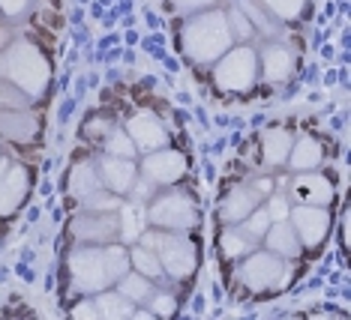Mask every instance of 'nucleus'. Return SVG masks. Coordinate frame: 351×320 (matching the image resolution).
Listing matches in <instances>:
<instances>
[{
	"label": "nucleus",
	"mask_w": 351,
	"mask_h": 320,
	"mask_svg": "<svg viewBox=\"0 0 351 320\" xmlns=\"http://www.w3.org/2000/svg\"><path fill=\"white\" fill-rule=\"evenodd\" d=\"M123 273H130V252L117 243L82 245L69 254V276L78 293L108 291Z\"/></svg>",
	"instance_id": "obj_1"
},
{
	"label": "nucleus",
	"mask_w": 351,
	"mask_h": 320,
	"mask_svg": "<svg viewBox=\"0 0 351 320\" xmlns=\"http://www.w3.org/2000/svg\"><path fill=\"white\" fill-rule=\"evenodd\" d=\"M231 45H234V36H231L228 18L222 10H202L180 30L183 54L195 63H217Z\"/></svg>",
	"instance_id": "obj_2"
},
{
	"label": "nucleus",
	"mask_w": 351,
	"mask_h": 320,
	"mask_svg": "<svg viewBox=\"0 0 351 320\" xmlns=\"http://www.w3.org/2000/svg\"><path fill=\"white\" fill-rule=\"evenodd\" d=\"M0 78L12 81L30 99H39L51 81V66L34 42L19 39V42H10V48L0 51Z\"/></svg>",
	"instance_id": "obj_3"
},
{
	"label": "nucleus",
	"mask_w": 351,
	"mask_h": 320,
	"mask_svg": "<svg viewBox=\"0 0 351 320\" xmlns=\"http://www.w3.org/2000/svg\"><path fill=\"white\" fill-rule=\"evenodd\" d=\"M141 245L154 249L159 263H162V273L178 278V282H186L198 269L195 243L180 230H147V234H141Z\"/></svg>",
	"instance_id": "obj_4"
},
{
	"label": "nucleus",
	"mask_w": 351,
	"mask_h": 320,
	"mask_svg": "<svg viewBox=\"0 0 351 320\" xmlns=\"http://www.w3.org/2000/svg\"><path fill=\"white\" fill-rule=\"evenodd\" d=\"M237 282L252 293H270V291H282L291 282V267L285 258H279L274 252H250L246 258H241L237 267Z\"/></svg>",
	"instance_id": "obj_5"
},
{
	"label": "nucleus",
	"mask_w": 351,
	"mask_h": 320,
	"mask_svg": "<svg viewBox=\"0 0 351 320\" xmlns=\"http://www.w3.org/2000/svg\"><path fill=\"white\" fill-rule=\"evenodd\" d=\"M213 81L228 93H243L258 81V51L250 45H231L213 63Z\"/></svg>",
	"instance_id": "obj_6"
},
{
	"label": "nucleus",
	"mask_w": 351,
	"mask_h": 320,
	"mask_svg": "<svg viewBox=\"0 0 351 320\" xmlns=\"http://www.w3.org/2000/svg\"><path fill=\"white\" fill-rule=\"evenodd\" d=\"M147 222L159 230H180V234H186V230L198 228V206L183 191H162V195L150 198Z\"/></svg>",
	"instance_id": "obj_7"
},
{
	"label": "nucleus",
	"mask_w": 351,
	"mask_h": 320,
	"mask_svg": "<svg viewBox=\"0 0 351 320\" xmlns=\"http://www.w3.org/2000/svg\"><path fill=\"white\" fill-rule=\"evenodd\" d=\"M73 237L82 245H106L121 237V215L117 210H84L73 219Z\"/></svg>",
	"instance_id": "obj_8"
},
{
	"label": "nucleus",
	"mask_w": 351,
	"mask_h": 320,
	"mask_svg": "<svg viewBox=\"0 0 351 320\" xmlns=\"http://www.w3.org/2000/svg\"><path fill=\"white\" fill-rule=\"evenodd\" d=\"M289 222L298 234L303 249H318L324 243L327 230H330V213L327 206H309V204H294L289 213Z\"/></svg>",
	"instance_id": "obj_9"
},
{
	"label": "nucleus",
	"mask_w": 351,
	"mask_h": 320,
	"mask_svg": "<svg viewBox=\"0 0 351 320\" xmlns=\"http://www.w3.org/2000/svg\"><path fill=\"white\" fill-rule=\"evenodd\" d=\"M183 174H186V156L178 153V150H171V147L154 150V153H147L145 162H141V177L147 183H154L156 189L174 186Z\"/></svg>",
	"instance_id": "obj_10"
},
{
	"label": "nucleus",
	"mask_w": 351,
	"mask_h": 320,
	"mask_svg": "<svg viewBox=\"0 0 351 320\" xmlns=\"http://www.w3.org/2000/svg\"><path fill=\"white\" fill-rule=\"evenodd\" d=\"M126 135L132 138L138 153H154V150L169 147V129L162 126V120L147 114V111L130 117V123H126Z\"/></svg>",
	"instance_id": "obj_11"
},
{
	"label": "nucleus",
	"mask_w": 351,
	"mask_h": 320,
	"mask_svg": "<svg viewBox=\"0 0 351 320\" xmlns=\"http://www.w3.org/2000/svg\"><path fill=\"white\" fill-rule=\"evenodd\" d=\"M291 204H309V206H327L333 201V183L315 171H298L289 186Z\"/></svg>",
	"instance_id": "obj_12"
},
{
	"label": "nucleus",
	"mask_w": 351,
	"mask_h": 320,
	"mask_svg": "<svg viewBox=\"0 0 351 320\" xmlns=\"http://www.w3.org/2000/svg\"><path fill=\"white\" fill-rule=\"evenodd\" d=\"M27 191H30L27 168L10 162V168L0 174V215H12L21 204H25Z\"/></svg>",
	"instance_id": "obj_13"
},
{
	"label": "nucleus",
	"mask_w": 351,
	"mask_h": 320,
	"mask_svg": "<svg viewBox=\"0 0 351 320\" xmlns=\"http://www.w3.org/2000/svg\"><path fill=\"white\" fill-rule=\"evenodd\" d=\"M99 180L102 186H106L108 191H114V195H126V191L132 189L135 177H138V168H135L132 159H123V156H102L99 162Z\"/></svg>",
	"instance_id": "obj_14"
},
{
	"label": "nucleus",
	"mask_w": 351,
	"mask_h": 320,
	"mask_svg": "<svg viewBox=\"0 0 351 320\" xmlns=\"http://www.w3.org/2000/svg\"><path fill=\"white\" fill-rule=\"evenodd\" d=\"M258 69L267 84H285L294 75V54L285 45L270 42L258 51Z\"/></svg>",
	"instance_id": "obj_15"
},
{
	"label": "nucleus",
	"mask_w": 351,
	"mask_h": 320,
	"mask_svg": "<svg viewBox=\"0 0 351 320\" xmlns=\"http://www.w3.org/2000/svg\"><path fill=\"white\" fill-rule=\"evenodd\" d=\"M39 132V120L27 108H0V135L12 144H27Z\"/></svg>",
	"instance_id": "obj_16"
},
{
	"label": "nucleus",
	"mask_w": 351,
	"mask_h": 320,
	"mask_svg": "<svg viewBox=\"0 0 351 320\" xmlns=\"http://www.w3.org/2000/svg\"><path fill=\"white\" fill-rule=\"evenodd\" d=\"M261 201H265V195L255 189V183H246V186H237L226 198V201H222L219 215H222V222H226V225H237V222H243Z\"/></svg>",
	"instance_id": "obj_17"
},
{
	"label": "nucleus",
	"mask_w": 351,
	"mask_h": 320,
	"mask_svg": "<svg viewBox=\"0 0 351 320\" xmlns=\"http://www.w3.org/2000/svg\"><path fill=\"white\" fill-rule=\"evenodd\" d=\"M265 245H267V252H274V254H279V258H285V261H294L303 252V245H300V239H298V234H294L289 219L285 222H270V228L265 234Z\"/></svg>",
	"instance_id": "obj_18"
},
{
	"label": "nucleus",
	"mask_w": 351,
	"mask_h": 320,
	"mask_svg": "<svg viewBox=\"0 0 351 320\" xmlns=\"http://www.w3.org/2000/svg\"><path fill=\"white\" fill-rule=\"evenodd\" d=\"M322 162H324L322 144H318L315 138H309V135L294 138L291 150H289V159H285V165H289L291 171H315Z\"/></svg>",
	"instance_id": "obj_19"
},
{
	"label": "nucleus",
	"mask_w": 351,
	"mask_h": 320,
	"mask_svg": "<svg viewBox=\"0 0 351 320\" xmlns=\"http://www.w3.org/2000/svg\"><path fill=\"white\" fill-rule=\"evenodd\" d=\"M294 144V135L289 129H267L261 135V153H265V165L279 168L289 159V150Z\"/></svg>",
	"instance_id": "obj_20"
},
{
	"label": "nucleus",
	"mask_w": 351,
	"mask_h": 320,
	"mask_svg": "<svg viewBox=\"0 0 351 320\" xmlns=\"http://www.w3.org/2000/svg\"><path fill=\"white\" fill-rule=\"evenodd\" d=\"M219 249H222V254H226L228 261H241L250 252L258 249V239H252L241 225H228L226 230H222V237H219Z\"/></svg>",
	"instance_id": "obj_21"
},
{
	"label": "nucleus",
	"mask_w": 351,
	"mask_h": 320,
	"mask_svg": "<svg viewBox=\"0 0 351 320\" xmlns=\"http://www.w3.org/2000/svg\"><path fill=\"white\" fill-rule=\"evenodd\" d=\"M97 189H102L97 162H78L73 171H69V191H73L78 201L87 198L90 191H97Z\"/></svg>",
	"instance_id": "obj_22"
},
{
	"label": "nucleus",
	"mask_w": 351,
	"mask_h": 320,
	"mask_svg": "<svg viewBox=\"0 0 351 320\" xmlns=\"http://www.w3.org/2000/svg\"><path fill=\"white\" fill-rule=\"evenodd\" d=\"M93 302H97L99 317H106V320H123L135 315V302L126 299L121 291H99Z\"/></svg>",
	"instance_id": "obj_23"
},
{
	"label": "nucleus",
	"mask_w": 351,
	"mask_h": 320,
	"mask_svg": "<svg viewBox=\"0 0 351 320\" xmlns=\"http://www.w3.org/2000/svg\"><path fill=\"white\" fill-rule=\"evenodd\" d=\"M117 291L123 293L130 302H147L150 297H154V278H147V276H141V273H123L121 278H117Z\"/></svg>",
	"instance_id": "obj_24"
},
{
	"label": "nucleus",
	"mask_w": 351,
	"mask_h": 320,
	"mask_svg": "<svg viewBox=\"0 0 351 320\" xmlns=\"http://www.w3.org/2000/svg\"><path fill=\"white\" fill-rule=\"evenodd\" d=\"M237 10H241V12L246 15V18H250V24H252L255 30H258L261 36H276L279 21H274L265 10H261L258 0H241V3H237Z\"/></svg>",
	"instance_id": "obj_25"
},
{
	"label": "nucleus",
	"mask_w": 351,
	"mask_h": 320,
	"mask_svg": "<svg viewBox=\"0 0 351 320\" xmlns=\"http://www.w3.org/2000/svg\"><path fill=\"white\" fill-rule=\"evenodd\" d=\"M130 263L135 267V273H141V276H147V278H162V263H159L156 258V252L154 249H147V245H135V249L130 252Z\"/></svg>",
	"instance_id": "obj_26"
},
{
	"label": "nucleus",
	"mask_w": 351,
	"mask_h": 320,
	"mask_svg": "<svg viewBox=\"0 0 351 320\" xmlns=\"http://www.w3.org/2000/svg\"><path fill=\"white\" fill-rule=\"evenodd\" d=\"M258 3H261V10L279 24L300 18V12H303V0H258Z\"/></svg>",
	"instance_id": "obj_27"
},
{
	"label": "nucleus",
	"mask_w": 351,
	"mask_h": 320,
	"mask_svg": "<svg viewBox=\"0 0 351 320\" xmlns=\"http://www.w3.org/2000/svg\"><path fill=\"white\" fill-rule=\"evenodd\" d=\"M106 153L108 156H123V159H132L138 150H135L132 138L126 135V129H111L106 135Z\"/></svg>",
	"instance_id": "obj_28"
},
{
	"label": "nucleus",
	"mask_w": 351,
	"mask_h": 320,
	"mask_svg": "<svg viewBox=\"0 0 351 320\" xmlns=\"http://www.w3.org/2000/svg\"><path fill=\"white\" fill-rule=\"evenodd\" d=\"M121 195H114V191H108L106 186L90 191L87 198H82V206L84 210H121Z\"/></svg>",
	"instance_id": "obj_29"
},
{
	"label": "nucleus",
	"mask_w": 351,
	"mask_h": 320,
	"mask_svg": "<svg viewBox=\"0 0 351 320\" xmlns=\"http://www.w3.org/2000/svg\"><path fill=\"white\" fill-rule=\"evenodd\" d=\"M246 234H250L252 239H265V234H267V228H270V215H267V210L265 206H255V210L246 215L243 222H237Z\"/></svg>",
	"instance_id": "obj_30"
},
{
	"label": "nucleus",
	"mask_w": 351,
	"mask_h": 320,
	"mask_svg": "<svg viewBox=\"0 0 351 320\" xmlns=\"http://www.w3.org/2000/svg\"><path fill=\"white\" fill-rule=\"evenodd\" d=\"M30 96H25L12 81L0 78V108H27Z\"/></svg>",
	"instance_id": "obj_31"
},
{
	"label": "nucleus",
	"mask_w": 351,
	"mask_h": 320,
	"mask_svg": "<svg viewBox=\"0 0 351 320\" xmlns=\"http://www.w3.org/2000/svg\"><path fill=\"white\" fill-rule=\"evenodd\" d=\"M226 18H228V30H231V36H234V39H243V42H246V39L255 36V27L250 24V18L237 10V6L231 12H226Z\"/></svg>",
	"instance_id": "obj_32"
},
{
	"label": "nucleus",
	"mask_w": 351,
	"mask_h": 320,
	"mask_svg": "<svg viewBox=\"0 0 351 320\" xmlns=\"http://www.w3.org/2000/svg\"><path fill=\"white\" fill-rule=\"evenodd\" d=\"M117 215H121V237H123V239H138L141 225H138V213H135V206H130V204L123 206V204H121Z\"/></svg>",
	"instance_id": "obj_33"
},
{
	"label": "nucleus",
	"mask_w": 351,
	"mask_h": 320,
	"mask_svg": "<svg viewBox=\"0 0 351 320\" xmlns=\"http://www.w3.org/2000/svg\"><path fill=\"white\" fill-rule=\"evenodd\" d=\"M147 306H150V315H156V317H171L174 311H178V302H174V297L165 291H154V297L147 299Z\"/></svg>",
	"instance_id": "obj_34"
},
{
	"label": "nucleus",
	"mask_w": 351,
	"mask_h": 320,
	"mask_svg": "<svg viewBox=\"0 0 351 320\" xmlns=\"http://www.w3.org/2000/svg\"><path fill=\"white\" fill-rule=\"evenodd\" d=\"M267 215H270V222H285L289 219V213H291V201L289 198H282V195H267Z\"/></svg>",
	"instance_id": "obj_35"
},
{
	"label": "nucleus",
	"mask_w": 351,
	"mask_h": 320,
	"mask_svg": "<svg viewBox=\"0 0 351 320\" xmlns=\"http://www.w3.org/2000/svg\"><path fill=\"white\" fill-rule=\"evenodd\" d=\"M219 0H171V6L178 12H202V10H210L217 6Z\"/></svg>",
	"instance_id": "obj_36"
},
{
	"label": "nucleus",
	"mask_w": 351,
	"mask_h": 320,
	"mask_svg": "<svg viewBox=\"0 0 351 320\" xmlns=\"http://www.w3.org/2000/svg\"><path fill=\"white\" fill-rule=\"evenodd\" d=\"M27 6H30V0H0V12H3V15H12V18L25 12Z\"/></svg>",
	"instance_id": "obj_37"
},
{
	"label": "nucleus",
	"mask_w": 351,
	"mask_h": 320,
	"mask_svg": "<svg viewBox=\"0 0 351 320\" xmlns=\"http://www.w3.org/2000/svg\"><path fill=\"white\" fill-rule=\"evenodd\" d=\"M73 317H99V311H97V302H90V297H87L84 302H78V306L73 308Z\"/></svg>",
	"instance_id": "obj_38"
},
{
	"label": "nucleus",
	"mask_w": 351,
	"mask_h": 320,
	"mask_svg": "<svg viewBox=\"0 0 351 320\" xmlns=\"http://www.w3.org/2000/svg\"><path fill=\"white\" fill-rule=\"evenodd\" d=\"M6 42H12V30L0 27V51H3V45H6Z\"/></svg>",
	"instance_id": "obj_39"
},
{
	"label": "nucleus",
	"mask_w": 351,
	"mask_h": 320,
	"mask_svg": "<svg viewBox=\"0 0 351 320\" xmlns=\"http://www.w3.org/2000/svg\"><path fill=\"white\" fill-rule=\"evenodd\" d=\"M0 15H3V12H0Z\"/></svg>",
	"instance_id": "obj_40"
}]
</instances>
